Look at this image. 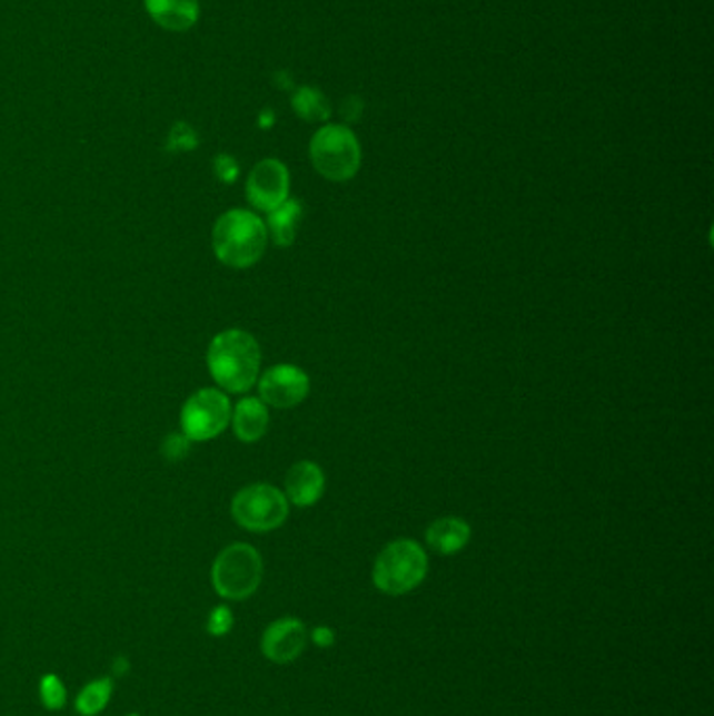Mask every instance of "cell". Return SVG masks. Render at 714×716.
Listing matches in <instances>:
<instances>
[{"label": "cell", "instance_id": "obj_23", "mask_svg": "<svg viewBox=\"0 0 714 716\" xmlns=\"http://www.w3.org/2000/svg\"><path fill=\"white\" fill-rule=\"evenodd\" d=\"M339 114H341V118H344V120L355 122V120H358V116L363 114V101H360L358 97H348V99H344V104L339 107Z\"/></svg>", "mask_w": 714, "mask_h": 716}, {"label": "cell", "instance_id": "obj_17", "mask_svg": "<svg viewBox=\"0 0 714 716\" xmlns=\"http://www.w3.org/2000/svg\"><path fill=\"white\" fill-rule=\"evenodd\" d=\"M111 696H113V681L109 677L95 679L87 687H82V692L73 702L76 713L80 716H97L108 708Z\"/></svg>", "mask_w": 714, "mask_h": 716}, {"label": "cell", "instance_id": "obj_13", "mask_svg": "<svg viewBox=\"0 0 714 716\" xmlns=\"http://www.w3.org/2000/svg\"><path fill=\"white\" fill-rule=\"evenodd\" d=\"M268 409L260 399H241L237 406L232 409L231 425L235 437L241 442L251 444L258 442L260 438L267 434L268 430Z\"/></svg>", "mask_w": 714, "mask_h": 716}, {"label": "cell", "instance_id": "obj_15", "mask_svg": "<svg viewBox=\"0 0 714 716\" xmlns=\"http://www.w3.org/2000/svg\"><path fill=\"white\" fill-rule=\"evenodd\" d=\"M303 202L289 199V197H287L281 206H277L275 210L268 212V218L265 225H267V231L270 233L275 245L289 247V245L296 242V235H298V227H300V223H303Z\"/></svg>", "mask_w": 714, "mask_h": 716}, {"label": "cell", "instance_id": "obj_3", "mask_svg": "<svg viewBox=\"0 0 714 716\" xmlns=\"http://www.w3.org/2000/svg\"><path fill=\"white\" fill-rule=\"evenodd\" d=\"M310 161L315 170L334 183L355 178L363 161L357 135L344 124H325L310 139Z\"/></svg>", "mask_w": 714, "mask_h": 716}, {"label": "cell", "instance_id": "obj_10", "mask_svg": "<svg viewBox=\"0 0 714 716\" xmlns=\"http://www.w3.org/2000/svg\"><path fill=\"white\" fill-rule=\"evenodd\" d=\"M308 644V630L298 618L275 620L262 635V654L270 663L286 664L296 660Z\"/></svg>", "mask_w": 714, "mask_h": 716}, {"label": "cell", "instance_id": "obj_26", "mask_svg": "<svg viewBox=\"0 0 714 716\" xmlns=\"http://www.w3.org/2000/svg\"><path fill=\"white\" fill-rule=\"evenodd\" d=\"M128 668H130V664H128V660H126L125 656L116 658V660H113V664H111V670H113V675H120V677L128 673Z\"/></svg>", "mask_w": 714, "mask_h": 716}, {"label": "cell", "instance_id": "obj_27", "mask_svg": "<svg viewBox=\"0 0 714 716\" xmlns=\"http://www.w3.org/2000/svg\"><path fill=\"white\" fill-rule=\"evenodd\" d=\"M275 80H277L275 85H277V87L279 88H294V82H291V76H289V73H287L286 70L277 71V73H275Z\"/></svg>", "mask_w": 714, "mask_h": 716}, {"label": "cell", "instance_id": "obj_1", "mask_svg": "<svg viewBox=\"0 0 714 716\" xmlns=\"http://www.w3.org/2000/svg\"><path fill=\"white\" fill-rule=\"evenodd\" d=\"M262 352L251 333L227 330L216 333L208 346L206 363L216 384L225 392L244 394L260 375Z\"/></svg>", "mask_w": 714, "mask_h": 716}, {"label": "cell", "instance_id": "obj_25", "mask_svg": "<svg viewBox=\"0 0 714 716\" xmlns=\"http://www.w3.org/2000/svg\"><path fill=\"white\" fill-rule=\"evenodd\" d=\"M275 124V111L272 109H262L258 116V126L260 128H270Z\"/></svg>", "mask_w": 714, "mask_h": 716}, {"label": "cell", "instance_id": "obj_22", "mask_svg": "<svg viewBox=\"0 0 714 716\" xmlns=\"http://www.w3.org/2000/svg\"><path fill=\"white\" fill-rule=\"evenodd\" d=\"M215 175L218 180L231 185V183L237 180V176H239V164L235 161L232 156L220 154V156H216L215 158Z\"/></svg>", "mask_w": 714, "mask_h": 716}, {"label": "cell", "instance_id": "obj_24", "mask_svg": "<svg viewBox=\"0 0 714 716\" xmlns=\"http://www.w3.org/2000/svg\"><path fill=\"white\" fill-rule=\"evenodd\" d=\"M310 637H313L315 646L331 647L336 644V630L329 629V627H315Z\"/></svg>", "mask_w": 714, "mask_h": 716}, {"label": "cell", "instance_id": "obj_5", "mask_svg": "<svg viewBox=\"0 0 714 716\" xmlns=\"http://www.w3.org/2000/svg\"><path fill=\"white\" fill-rule=\"evenodd\" d=\"M262 575V558L248 542H232L225 547L212 563L215 591L229 601H244L256 594Z\"/></svg>", "mask_w": 714, "mask_h": 716}, {"label": "cell", "instance_id": "obj_9", "mask_svg": "<svg viewBox=\"0 0 714 716\" xmlns=\"http://www.w3.org/2000/svg\"><path fill=\"white\" fill-rule=\"evenodd\" d=\"M258 392L265 404L275 409H291L306 401L310 392V380L296 365H275L262 373Z\"/></svg>", "mask_w": 714, "mask_h": 716}, {"label": "cell", "instance_id": "obj_11", "mask_svg": "<svg viewBox=\"0 0 714 716\" xmlns=\"http://www.w3.org/2000/svg\"><path fill=\"white\" fill-rule=\"evenodd\" d=\"M325 475L323 470L313 461H298L289 468L286 475L287 501L298 507L315 506L323 497Z\"/></svg>", "mask_w": 714, "mask_h": 716}, {"label": "cell", "instance_id": "obj_19", "mask_svg": "<svg viewBox=\"0 0 714 716\" xmlns=\"http://www.w3.org/2000/svg\"><path fill=\"white\" fill-rule=\"evenodd\" d=\"M197 145V133L189 124L177 122L172 126L168 135V151H194Z\"/></svg>", "mask_w": 714, "mask_h": 716}, {"label": "cell", "instance_id": "obj_16", "mask_svg": "<svg viewBox=\"0 0 714 716\" xmlns=\"http://www.w3.org/2000/svg\"><path fill=\"white\" fill-rule=\"evenodd\" d=\"M291 109L306 122H327L331 106L319 88L300 87L291 95Z\"/></svg>", "mask_w": 714, "mask_h": 716}, {"label": "cell", "instance_id": "obj_21", "mask_svg": "<svg viewBox=\"0 0 714 716\" xmlns=\"http://www.w3.org/2000/svg\"><path fill=\"white\" fill-rule=\"evenodd\" d=\"M189 449H191V440L185 437L182 432H180V434H170V437L163 440V444H161V453H163V457H166L168 461H180V459H185L187 453H189Z\"/></svg>", "mask_w": 714, "mask_h": 716}, {"label": "cell", "instance_id": "obj_12", "mask_svg": "<svg viewBox=\"0 0 714 716\" xmlns=\"http://www.w3.org/2000/svg\"><path fill=\"white\" fill-rule=\"evenodd\" d=\"M145 9L168 32H187L199 19V0H145Z\"/></svg>", "mask_w": 714, "mask_h": 716}, {"label": "cell", "instance_id": "obj_18", "mask_svg": "<svg viewBox=\"0 0 714 716\" xmlns=\"http://www.w3.org/2000/svg\"><path fill=\"white\" fill-rule=\"evenodd\" d=\"M38 694H40L44 708H49V710H61L66 706V702H68V689L53 673H49V675H44L40 679Z\"/></svg>", "mask_w": 714, "mask_h": 716}, {"label": "cell", "instance_id": "obj_14", "mask_svg": "<svg viewBox=\"0 0 714 716\" xmlns=\"http://www.w3.org/2000/svg\"><path fill=\"white\" fill-rule=\"evenodd\" d=\"M472 539V528L459 518H440L426 530V542L438 556H455Z\"/></svg>", "mask_w": 714, "mask_h": 716}, {"label": "cell", "instance_id": "obj_28", "mask_svg": "<svg viewBox=\"0 0 714 716\" xmlns=\"http://www.w3.org/2000/svg\"><path fill=\"white\" fill-rule=\"evenodd\" d=\"M126 716H141V715H126Z\"/></svg>", "mask_w": 714, "mask_h": 716}, {"label": "cell", "instance_id": "obj_8", "mask_svg": "<svg viewBox=\"0 0 714 716\" xmlns=\"http://www.w3.org/2000/svg\"><path fill=\"white\" fill-rule=\"evenodd\" d=\"M246 197L256 210L270 212L289 197V170L279 159L267 158L251 168L246 180Z\"/></svg>", "mask_w": 714, "mask_h": 716}, {"label": "cell", "instance_id": "obj_20", "mask_svg": "<svg viewBox=\"0 0 714 716\" xmlns=\"http://www.w3.org/2000/svg\"><path fill=\"white\" fill-rule=\"evenodd\" d=\"M235 618H232L231 608L227 606H216L215 610L208 614V622H206V630L212 637H225L227 632H231Z\"/></svg>", "mask_w": 714, "mask_h": 716}, {"label": "cell", "instance_id": "obj_7", "mask_svg": "<svg viewBox=\"0 0 714 716\" xmlns=\"http://www.w3.org/2000/svg\"><path fill=\"white\" fill-rule=\"evenodd\" d=\"M231 413V401L220 388H201L182 404L180 430L191 442H206L229 428Z\"/></svg>", "mask_w": 714, "mask_h": 716}, {"label": "cell", "instance_id": "obj_2", "mask_svg": "<svg viewBox=\"0 0 714 716\" xmlns=\"http://www.w3.org/2000/svg\"><path fill=\"white\" fill-rule=\"evenodd\" d=\"M267 245V225L251 210L235 208L225 212L212 228L216 258L231 268H250L265 256Z\"/></svg>", "mask_w": 714, "mask_h": 716}, {"label": "cell", "instance_id": "obj_4", "mask_svg": "<svg viewBox=\"0 0 714 716\" xmlns=\"http://www.w3.org/2000/svg\"><path fill=\"white\" fill-rule=\"evenodd\" d=\"M428 556L419 542L398 539L384 547L374 563V585L381 594L405 595L424 582Z\"/></svg>", "mask_w": 714, "mask_h": 716}, {"label": "cell", "instance_id": "obj_6", "mask_svg": "<svg viewBox=\"0 0 714 716\" xmlns=\"http://www.w3.org/2000/svg\"><path fill=\"white\" fill-rule=\"evenodd\" d=\"M231 516L244 530L270 532L286 522L289 501L270 484H250L232 497Z\"/></svg>", "mask_w": 714, "mask_h": 716}]
</instances>
